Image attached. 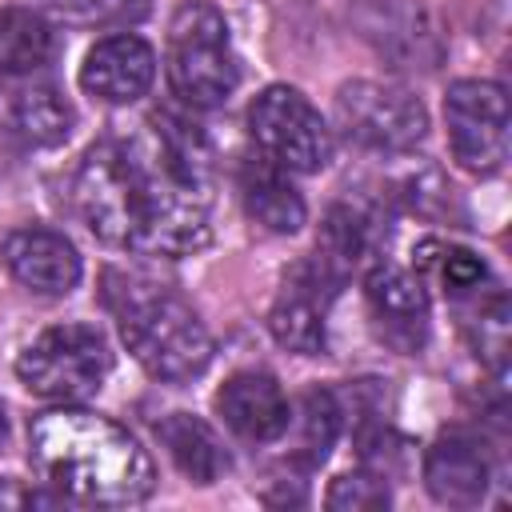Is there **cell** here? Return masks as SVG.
I'll return each instance as SVG.
<instances>
[{
	"label": "cell",
	"mask_w": 512,
	"mask_h": 512,
	"mask_svg": "<svg viewBox=\"0 0 512 512\" xmlns=\"http://www.w3.org/2000/svg\"><path fill=\"white\" fill-rule=\"evenodd\" d=\"M112 136L84 152L72 200L84 224L136 256H192L212 240L208 168L196 136L164 128Z\"/></svg>",
	"instance_id": "obj_1"
},
{
	"label": "cell",
	"mask_w": 512,
	"mask_h": 512,
	"mask_svg": "<svg viewBox=\"0 0 512 512\" xmlns=\"http://www.w3.org/2000/svg\"><path fill=\"white\" fill-rule=\"evenodd\" d=\"M32 468L44 476L56 496L100 508H128L152 496L156 468L140 440L88 408H52L40 412L28 428Z\"/></svg>",
	"instance_id": "obj_2"
},
{
	"label": "cell",
	"mask_w": 512,
	"mask_h": 512,
	"mask_svg": "<svg viewBox=\"0 0 512 512\" xmlns=\"http://www.w3.org/2000/svg\"><path fill=\"white\" fill-rule=\"evenodd\" d=\"M104 300L116 312L120 336L136 364L168 384L200 376L212 360V336L196 308L168 284H156L140 272H108Z\"/></svg>",
	"instance_id": "obj_3"
},
{
	"label": "cell",
	"mask_w": 512,
	"mask_h": 512,
	"mask_svg": "<svg viewBox=\"0 0 512 512\" xmlns=\"http://www.w3.org/2000/svg\"><path fill=\"white\" fill-rule=\"evenodd\" d=\"M164 68L172 92L192 108H220L240 80L228 20L208 0H184L168 24Z\"/></svg>",
	"instance_id": "obj_4"
},
{
	"label": "cell",
	"mask_w": 512,
	"mask_h": 512,
	"mask_svg": "<svg viewBox=\"0 0 512 512\" xmlns=\"http://www.w3.org/2000/svg\"><path fill=\"white\" fill-rule=\"evenodd\" d=\"M112 372V352L100 328L92 324H56L44 328L16 360V376L28 392L60 404H80L100 392Z\"/></svg>",
	"instance_id": "obj_5"
},
{
	"label": "cell",
	"mask_w": 512,
	"mask_h": 512,
	"mask_svg": "<svg viewBox=\"0 0 512 512\" xmlns=\"http://www.w3.org/2000/svg\"><path fill=\"white\" fill-rule=\"evenodd\" d=\"M248 132L264 160L284 172H320L332 160V128L300 88L268 84L248 104Z\"/></svg>",
	"instance_id": "obj_6"
},
{
	"label": "cell",
	"mask_w": 512,
	"mask_h": 512,
	"mask_svg": "<svg viewBox=\"0 0 512 512\" xmlns=\"http://www.w3.org/2000/svg\"><path fill=\"white\" fill-rule=\"evenodd\" d=\"M336 128L364 152H408L424 140L428 112L392 80H348L336 92Z\"/></svg>",
	"instance_id": "obj_7"
},
{
	"label": "cell",
	"mask_w": 512,
	"mask_h": 512,
	"mask_svg": "<svg viewBox=\"0 0 512 512\" xmlns=\"http://www.w3.org/2000/svg\"><path fill=\"white\" fill-rule=\"evenodd\" d=\"M448 144L460 168L492 176L508 160V96L492 80H456L444 96Z\"/></svg>",
	"instance_id": "obj_8"
},
{
	"label": "cell",
	"mask_w": 512,
	"mask_h": 512,
	"mask_svg": "<svg viewBox=\"0 0 512 512\" xmlns=\"http://www.w3.org/2000/svg\"><path fill=\"white\" fill-rule=\"evenodd\" d=\"M336 284L340 280L320 260H300L284 276L268 312V328L276 344L300 356H320L328 344V304L336 296Z\"/></svg>",
	"instance_id": "obj_9"
},
{
	"label": "cell",
	"mask_w": 512,
	"mask_h": 512,
	"mask_svg": "<svg viewBox=\"0 0 512 512\" xmlns=\"http://www.w3.org/2000/svg\"><path fill=\"white\" fill-rule=\"evenodd\" d=\"M0 124L36 148H56L76 128V108L48 72L0 76Z\"/></svg>",
	"instance_id": "obj_10"
},
{
	"label": "cell",
	"mask_w": 512,
	"mask_h": 512,
	"mask_svg": "<svg viewBox=\"0 0 512 512\" xmlns=\"http://www.w3.org/2000/svg\"><path fill=\"white\" fill-rule=\"evenodd\" d=\"M156 80V52L132 36L116 32L88 48L80 64V88L100 104H136Z\"/></svg>",
	"instance_id": "obj_11"
},
{
	"label": "cell",
	"mask_w": 512,
	"mask_h": 512,
	"mask_svg": "<svg viewBox=\"0 0 512 512\" xmlns=\"http://www.w3.org/2000/svg\"><path fill=\"white\" fill-rule=\"evenodd\" d=\"M364 296H368V312L376 320V332L400 348V352H416L428 336V296H424V280L408 268L396 264H376L364 280Z\"/></svg>",
	"instance_id": "obj_12"
},
{
	"label": "cell",
	"mask_w": 512,
	"mask_h": 512,
	"mask_svg": "<svg viewBox=\"0 0 512 512\" xmlns=\"http://www.w3.org/2000/svg\"><path fill=\"white\" fill-rule=\"evenodd\" d=\"M216 412L220 420L248 444H272L288 432L292 408L276 376L268 372H236L224 380L216 392Z\"/></svg>",
	"instance_id": "obj_13"
},
{
	"label": "cell",
	"mask_w": 512,
	"mask_h": 512,
	"mask_svg": "<svg viewBox=\"0 0 512 512\" xmlns=\"http://www.w3.org/2000/svg\"><path fill=\"white\" fill-rule=\"evenodd\" d=\"M8 272L40 296H68L80 284V252L64 232L52 228H20L4 240Z\"/></svg>",
	"instance_id": "obj_14"
},
{
	"label": "cell",
	"mask_w": 512,
	"mask_h": 512,
	"mask_svg": "<svg viewBox=\"0 0 512 512\" xmlns=\"http://www.w3.org/2000/svg\"><path fill=\"white\" fill-rule=\"evenodd\" d=\"M488 480H492L488 456L468 436H440L424 452V484L432 500L448 508H476L488 496Z\"/></svg>",
	"instance_id": "obj_15"
},
{
	"label": "cell",
	"mask_w": 512,
	"mask_h": 512,
	"mask_svg": "<svg viewBox=\"0 0 512 512\" xmlns=\"http://www.w3.org/2000/svg\"><path fill=\"white\" fill-rule=\"evenodd\" d=\"M240 200H244V212L260 224V228H268V232H276V236H288V232H296L300 224H304V200H300V192L288 184V172L284 168H276L272 160H244L240 164Z\"/></svg>",
	"instance_id": "obj_16"
},
{
	"label": "cell",
	"mask_w": 512,
	"mask_h": 512,
	"mask_svg": "<svg viewBox=\"0 0 512 512\" xmlns=\"http://www.w3.org/2000/svg\"><path fill=\"white\" fill-rule=\"evenodd\" d=\"M156 436L164 444V452L172 456V464L192 480V484H216L232 460L228 448L220 444V436L192 412H168L156 424Z\"/></svg>",
	"instance_id": "obj_17"
},
{
	"label": "cell",
	"mask_w": 512,
	"mask_h": 512,
	"mask_svg": "<svg viewBox=\"0 0 512 512\" xmlns=\"http://www.w3.org/2000/svg\"><path fill=\"white\" fill-rule=\"evenodd\" d=\"M56 52L52 24L32 8H0V76L44 72Z\"/></svg>",
	"instance_id": "obj_18"
},
{
	"label": "cell",
	"mask_w": 512,
	"mask_h": 512,
	"mask_svg": "<svg viewBox=\"0 0 512 512\" xmlns=\"http://www.w3.org/2000/svg\"><path fill=\"white\" fill-rule=\"evenodd\" d=\"M420 268H428L440 288L452 296V300H472L480 296L484 280H488V264L468 252V248H456V244H444V240H424L420 244Z\"/></svg>",
	"instance_id": "obj_19"
},
{
	"label": "cell",
	"mask_w": 512,
	"mask_h": 512,
	"mask_svg": "<svg viewBox=\"0 0 512 512\" xmlns=\"http://www.w3.org/2000/svg\"><path fill=\"white\" fill-rule=\"evenodd\" d=\"M320 264L336 276V280H344L356 264H360V256L368 252V224H364V216L360 212H352V208H332L328 212V220H324V232H320Z\"/></svg>",
	"instance_id": "obj_20"
},
{
	"label": "cell",
	"mask_w": 512,
	"mask_h": 512,
	"mask_svg": "<svg viewBox=\"0 0 512 512\" xmlns=\"http://www.w3.org/2000/svg\"><path fill=\"white\" fill-rule=\"evenodd\" d=\"M336 428H340V408H336V400L328 396V392H308L304 396V452H308V460L316 464V460H324L328 456V448H332V440H336Z\"/></svg>",
	"instance_id": "obj_21"
},
{
	"label": "cell",
	"mask_w": 512,
	"mask_h": 512,
	"mask_svg": "<svg viewBox=\"0 0 512 512\" xmlns=\"http://www.w3.org/2000/svg\"><path fill=\"white\" fill-rule=\"evenodd\" d=\"M392 496H388V484L384 476H372V472H352V476H336L332 488H328V508H384Z\"/></svg>",
	"instance_id": "obj_22"
},
{
	"label": "cell",
	"mask_w": 512,
	"mask_h": 512,
	"mask_svg": "<svg viewBox=\"0 0 512 512\" xmlns=\"http://www.w3.org/2000/svg\"><path fill=\"white\" fill-rule=\"evenodd\" d=\"M144 12H148V0H92V16L112 24H132Z\"/></svg>",
	"instance_id": "obj_23"
},
{
	"label": "cell",
	"mask_w": 512,
	"mask_h": 512,
	"mask_svg": "<svg viewBox=\"0 0 512 512\" xmlns=\"http://www.w3.org/2000/svg\"><path fill=\"white\" fill-rule=\"evenodd\" d=\"M4 440H8V416H4V404H0V448H4Z\"/></svg>",
	"instance_id": "obj_24"
}]
</instances>
